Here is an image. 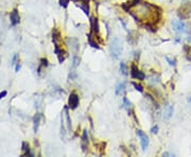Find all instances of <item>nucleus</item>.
I'll list each match as a JSON object with an SVG mask.
<instances>
[{"instance_id":"f257e3e1","label":"nucleus","mask_w":191,"mask_h":157,"mask_svg":"<svg viewBox=\"0 0 191 157\" xmlns=\"http://www.w3.org/2000/svg\"><path fill=\"white\" fill-rule=\"evenodd\" d=\"M136 21L145 22V27L152 32L156 31L155 25L159 22L161 19V10L156 5H153L149 2L140 1L135 7H131L128 11Z\"/></svg>"},{"instance_id":"dca6fc26","label":"nucleus","mask_w":191,"mask_h":157,"mask_svg":"<svg viewBox=\"0 0 191 157\" xmlns=\"http://www.w3.org/2000/svg\"><path fill=\"white\" fill-rule=\"evenodd\" d=\"M128 42H130V44L136 45V42H137V40H138V35H137V33H136L135 31H131V32L128 33Z\"/></svg>"},{"instance_id":"39448f33","label":"nucleus","mask_w":191,"mask_h":157,"mask_svg":"<svg viewBox=\"0 0 191 157\" xmlns=\"http://www.w3.org/2000/svg\"><path fill=\"white\" fill-rule=\"evenodd\" d=\"M173 29H174L175 32L181 33V34H184V33L188 32V26H187L186 22H184L183 20H177L174 21L172 24Z\"/></svg>"},{"instance_id":"6ab92c4d","label":"nucleus","mask_w":191,"mask_h":157,"mask_svg":"<svg viewBox=\"0 0 191 157\" xmlns=\"http://www.w3.org/2000/svg\"><path fill=\"white\" fill-rule=\"evenodd\" d=\"M22 155L23 156H33V154L30 152L29 143H27V142L22 143Z\"/></svg>"},{"instance_id":"4be33fe9","label":"nucleus","mask_w":191,"mask_h":157,"mask_svg":"<svg viewBox=\"0 0 191 157\" xmlns=\"http://www.w3.org/2000/svg\"><path fill=\"white\" fill-rule=\"evenodd\" d=\"M47 66H48V60L47 59H42L40 60V66L38 67V73H40V71H42L43 68H46Z\"/></svg>"},{"instance_id":"cd10ccee","label":"nucleus","mask_w":191,"mask_h":157,"mask_svg":"<svg viewBox=\"0 0 191 157\" xmlns=\"http://www.w3.org/2000/svg\"><path fill=\"white\" fill-rule=\"evenodd\" d=\"M100 144H101V148H100V154H101V155H103V154H104V152H105V145H106V143H105V142H101Z\"/></svg>"},{"instance_id":"20e7f679","label":"nucleus","mask_w":191,"mask_h":157,"mask_svg":"<svg viewBox=\"0 0 191 157\" xmlns=\"http://www.w3.org/2000/svg\"><path fill=\"white\" fill-rule=\"evenodd\" d=\"M131 77H133V79L140 80V81H143L145 79V74L138 68L135 64H132V65H131Z\"/></svg>"},{"instance_id":"7ed1b4c3","label":"nucleus","mask_w":191,"mask_h":157,"mask_svg":"<svg viewBox=\"0 0 191 157\" xmlns=\"http://www.w3.org/2000/svg\"><path fill=\"white\" fill-rule=\"evenodd\" d=\"M122 53V42L120 38L116 37L114 38L112 42H110V54L114 60H118Z\"/></svg>"},{"instance_id":"1a4fd4ad","label":"nucleus","mask_w":191,"mask_h":157,"mask_svg":"<svg viewBox=\"0 0 191 157\" xmlns=\"http://www.w3.org/2000/svg\"><path fill=\"white\" fill-rule=\"evenodd\" d=\"M79 102H80L79 96L75 92L70 94L69 98H68V106H69L70 109H75L79 106Z\"/></svg>"},{"instance_id":"2f4dec72","label":"nucleus","mask_w":191,"mask_h":157,"mask_svg":"<svg viewBox=\"0 0 191 157\" xmlns=\"http://www.w3.org/2000/svg\"><path fill=\"white\" fill-rule=\"evenodd\" d=\"M19 69H20V65H19V62H18V63H16V67H15V70H16V72H18Z\"/></svg>"},{"instance_id":"f03ea898","label":"nucleus","mask_w":191,"mask_h":157,"mask_svg":"<svg viewBox=\"0 0 191 157\" xmlns=\"http://www.w3.org/2000/svg\"><path fill=\"white\" fill-rule=\"evenodd\" d=\"M191 14V1L185 0L184 2L177 9V16L181 20H186L190 17Z\"/></svg>"},{"instance_id":"0eeeda50","label":"nucleus","mask_w":191,"mask_h":157,"mask_svg":"<svg viewBox=\"0 0 191 157\" xmlns=\"http://www.w3.org/2000/svg\"><path fill=\"white\" fill-rule=\"evenodd\" d=\"M137 136L140 139V144H141L142 151H145L149 147V138H148L147 134H145L141 129H137Z\"/></svg>"},{"instance_id":"393cba45","label":"nucleus","mask_w":191,"mask_h":157,"mask_svg":"<svg viewBox=\"0 0 191 157\" xmlns=\"http://www.w3.org/2000/svg\"><path fill=\"white\" fill-rule=\"evenodd\" d=\"M69 1L70 0H58V2H60V5L64 9H67L68 4H69Z\"/></svg>"},{"instance_id":"a211bd4d","label":"nucleus","mask_w":191,"mask_h":157,"mask_svg":"<svg viewBox=\"0 0 191 157\" xmlns=\"http://www.w3.org/2000/svg\"><path fill=\"white\" fill-rule=\"evenodd\" d=\"M87 147H88V135H87V131H84L82 135V148L84 152L86 151Z\"/></svg>"},{"instance_id":"423d86ee","label":"nucleus","mask_w":191,"mask_h":157,"mask_svg":"<svg viewBox=\"0 0 191 157\" xmlns=\"http://www.w3.org/2000/svg\"><path fill=\"white\" fill-rule=\"evenodd\" d=\"M80 64V59L77 57V54H75V57L72 59V65H71V68H70L69 72V80H75L77 77V68Z\"/></svg>"},{"instance_id":"aec40b11","label":"nucleus","mask_w":191,"mask_h":157,"mask_svg":"<svg viewBox=\"0 0 191 157\" xmlns=\"http://www.w3.org/2000/svg\"><path fill=\"white\" fill-rule=\"evenodd\" d=\"M124 92H125V85H124V83H120V84L117 85V87H116L117 96H121V94H124Z\"/></svg>"},{"instance_id":"a878e982","label":"nucleus","mask_w":191,"mask_h":157,"mask_svg":"<svg viewBox=\"0 0 191 157\" xmlns=\"http://www.w3.org/2000/svg\"><path fill=\"white\" fill-rule=\"evenodd\" d=\"M133 86L135 87V89L137 90V92H143V87H142L140 84H137V83H133Z\"/></svg>"},{"instance_id":"2eb2a0df","label":"nucleus","mask_w":191,"mask_h":157,"mask_svg":"<svg viewBox=\"0 0 191 157\" xmlns=\"http://www.w3.org/2000/svg\"><path fill=\"white\" fill-rule=\"evenodd\" d=\"M43 119V115L40 113H37L36 115L34 116V118H33V122H34V132L36 133V132L38 131V127H40V120Z\"/></svg>"},{"instance_id":"6e6552de","label":"nucleus","mask_w":191,"mask_h":157,"mask_svg":"<svg viewBox=\"0 0 191 157\" xmlns=\"http://www.w3.org/2000/svg\"><path fill=\"white\" fill-rule=\"evenodd\" d=\"M54 51H55V54H56V57H57L58 62L61 64L64 63V61H65L68 57L67 51H65L62 46H56V47H54Z\"/></svg>"},{"instance_id":"c85d7f7f","label":"nucleus","mask_w":191,"mask_h":157,"mask_svg":"<svg viewBox=\"0 0 191 157\" xmlns=\"http://www.w3.org/2000/svg\"><path fill=\"white\" fill-rule=\"evenodd\" d=\"M151 132L153 134H157V133H158V126H157V125L153 126V127H152V129H151Z\"/></svg>"},{"instance_id":"7c9ffc66","label":"nucleus","mask_w":191,"mask_h":157,"mask_svg":"<svg viewBox=\"0 0 191 157\" xmlns=\"http://www.w3.org/2000/svg\"><path fill=\"white\" fill-rule=\"evenodd\" d=\"M7 92H5V90H3V92H0V100H1V99H3V98H4V97L7 96Z\"/></svg>"},{"instance_id":"b1692460","label":"nucleus","mask_w":191,"mask_h":157,"mask_svg":"<svg viewBox=\"0 0 191 157\" xmlns=\"http://www.w3.org/2000/svg\"><path fill=\"white\" fill-rule=\"evenodd\" d=\"M131 105H132V103H131L130 101L128 100V98H125V97H124V98H123V104H122V106H123L124 108H126V109H130Z\"/></svg>"},{"instance_id":"f3484780","label":"nucleus","mask_w":191,"mask_h":157,"mask_svg":"<svg viewBox=\"0 0 191 157\" xmlns=\"http://www.w3.org/2000/svg\"><path fill=\"white\" fill-rule=\"evenodd\" d=\"M173 115V106L172 105H167L166 106V110H165V114H163V118L166 120H169Z\"/></svg>"},{"instance_id":"c756f323","label":"nucleus","mask_w":191,"mask_h":157,"mask_svg":"<svg viewBox=\"0 0 191 157\" xmlns=\"http://www.w3.org/2000/svg\"><path fill=\"white\" fill-rule=\"evenodd\" d=\"M17 57H18V55H17V54H15V55H14V57H13V60H12V65H16Z\"/></svg>"},{"instance_id":"412c9836","label":"nucleus","mask_w":191,"mask_h":157,"mask_svg":"<svg viewBox=\"0 0 191 157\" xmlns=\"http://www.w3.org/2000/svg\"><path fill=\"white\" fill-rule=\"evenodd\" d=\"M184 51H185V54H186V59L188 60L189 62H191V46H185Z\"/></svg>"},{"instance_id":"9d476101","label":"nucleus","mask_w":191,"mask_h":157,"mask_svg":"<svg viewBox=\"0 0 191 157\" xmlns=\"http://www.w3.org/2000/svg\"><path fill=\"white\" fill-rule=\"evenodd\" d=\"M62 120H63V122L66 124V126H67V131L71 132L72 126H71V119H70L69 112H68V107H64L63 114H62Z\"/></svg>"},{"instance_id":"bb28decb","label":"nucleus","mask_w":191,"mask_h":157,"mask_svg":"<svg viewBox=\"0 0 191 157\" xmlns=\"http://www.w3.org/2000/svg\"><path fill=\"white\" fill-rule=\"evenodd\" d=\"M166 60H167V62H169V65L175 67V65H176V61H175L174 59H170L169 57H166Z\"/></svg>"},{"instance_id":"f8f14e48","label":"nucleus","mask_w":191,"mask_h":157,"mask_svg":"<svg viewBox=\"0 0 191 157\" xmlns=\"http://www.w3.org/2000/svg\"><path fill=\"white\" fill-rule=\"evenodd\" d=\"M77 5H79L86 15H89V0H72Z\"/></svg>"},{"instance_id":"5701e85b","label":"nucleus","mask_w":191,"mask_h":157,"mask_svg":"<svg viewBox=\"0 0 191 157\" xmlns=\"http://www.w3.org/2000/svg\"><path fill=\"white\" fill-rule=\"evenodd\" d=\"M120 72H121L123 75L128 74V67H126L125 63H123V62L120 63Z\"/></svg>"},{"instance_id":"4468645a","label":"nucleus","mask_w":191,"mask_h":157,"mask_svg":"<svg viewBox=\"0 0 191 157\" xmlns=\"http://www.w3.org/2000/svg\"><path fill=\"white\" fill-rule=\"evenodd\" d=\"M87 39H88L89 46H91L93 48H96V49H100V46L98 45V42H96V38L93 37V34L91 32L87 34Z\"/></svg>"},{"instance_id":"ddd939ff","label":"nucleus","mask_w":191,"mask_h":157,"mask_svg":"<svg viewBox=\"0 0 191 157\" xmlns=\"http://www.w3.org/2000/svg\"><path fill=\"white\" fill-rule=\"evenodd\" d=\"M10 20H11L12 26H17L20 22V16H19L18 10L14 9L10 14Z\"/></svg>"},{"instance_id":"9b49d317","label":"nucleus","mask_w":191,"mask_h":157,"mask_svg":"<svg viewBox=\"0 0 191 157\" xmlns=\"http://www.w3.org/2000/svg\"><path fill=\"white\" fill-rule=\"evenodd\" d=\"M66 42H67V45L69 46L70 49L75 52V54H77L78 51H79V49H80L79 40H78L77 38H75V37H69V38H67Z\"/></svg>"}]
</instances>
